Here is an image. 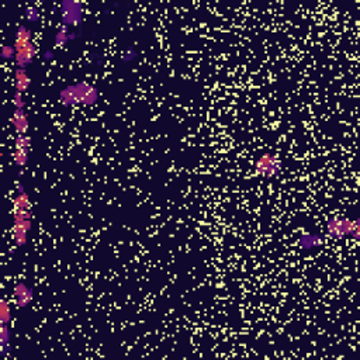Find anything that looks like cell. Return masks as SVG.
<instances>
[{
	"mask_svg": "<svg viewBox=\"0 0 360 360\" xmlns=\"http://www.w3.org/2000/svg\"><path fill=\"white\" fill-rule=\"evenodd\" d=\"M13 126L16 130L17 135L27 134L28 131V116L24 109H16L13 113Z\"/></svg>",
	"mask_w": 360,
	"mask_h": 360,
	"instance_id": "9c48e42d",
	"label": "cell"
},
{
	"mask_svg": "<svg viewBox=\"0 0 360 360\" xmlns=\"http://www.w3.org/2000/svg\"><path fill=\"white\" fill-rule=\"evenodd\" d=\"M1 58L4 61H11V59H16V48L14 45H3L1 47Z\"/></svg>",
	"mask_w": 360,
	"mask_h": 360,
	"instance_id": "d6986e66",
	"label": "cell"
},
{
	"mask_svg": "<svg viewBox=\"0 0 360 360\" xmlns=\"http://www.w3.org/2000/svg\"><path fill=\"white\" fill-rule=\"evenodd\" d=\"M35 55H37V48L34 45V42L30 44V45H27V47L16 49V59H14V62H16L17 68H20V69L28 68L32 63V61H34Z\"/></svg>",
	"mask_w": 360,
	"mask_h": 360,
	"instance_id": "ba28073f",
	"label": "cell"
},
{
	"mask_svg": "<svg viewBox=\"0 0 360 360\" xmlns=\"http://www.w3.org/2000/svg\"><path fill=\"white\" fill-rule=\"evenodd\" d=\"M283 171V162L280 158L274 154L266 152L259 158L255 164V172L263 178H276Z\"/></svg>",
	"mask_w": 360,
	"mask_h": 360,
	"instance_id": "5b68a950",
	"label": "cell"
},
{
	"mask_svg": "<svg viewBox=\"0 0 360 360\" xmlns=\"http://www.w3.org/2000/svg\"><path fill=\"white\" fill-rule=\"evenodd\" d=\"M16 191L17 193H24L25 191V187H24V184L21 181H17L16 183Z\"/></svg>",
	"mask_w": 360,
	"mask_h": 360,
	"instance_id": "603a6c76",
	"label": "cell"
},
{
	"mask_svg": "<svg viewBox=\"0 0 360 360\" xmlns=\"http://www.w3.org/2000/svg\"><path fill=\"white\" fill-rule=\"evenodd\" d=\"M325 236L332 241H342L346 238H352L355 241H359L360 221L342 217V215H331L327 219Z\"/></svg>",
	"mask_w": 360,
	"mask_h": 360,
	"instance_id": "7a4b0ae2",
	"label": "cell"
},
{
	"mask_svg": "<svg viewBox=\"0 0 360 360\" xmlns=\"http://www.w3.org/2000/svg\"><path fill=\"white\" fill-rule=\"evenodd\" d=\"M14 210H31L30 196L24 193H17L14 197Z\"/></svg>",
	"mask_w": 360,
	"mask_h": 360,
	"instance_id": "5bb4252c",
	"label": "cell"
},
{
	"mask_svg": "<svg viewBox=\"0 0 360 360\" xmlns=\"http://www.w3.org/2000/svg\"><path fill=\"white\" fill-rule=\"evenodd\" d=\"M11 103H13L14 109H24V107H25V102H24L23 93H20V92H14Z\"/></svg>",
	"mask_w": 360,
	"mask_h": 360,
	"instance_id": "44dd1931",
	"label": "cell"
},
{
	"mask_svg": "<svg viewBox=\"0 0 360 360\" xmlns=\"http://www.w3.org/2000/svg\"><path fill=\"white\" fill-rule=\"evenodd\" d=\"M61 23L65 27H80L85 18V7L78 0H63L59 6Z\"/></svg>",
	"mask_w": 360,
	"mask_h": 360,
	"instance_id": "277c9868",
	"label": "cell"
},
{
	"mask_svg": "<svg viewBox=\"0 0 360 360\" xmlns=\"http://www.w3.org/2000/svg\"><path fill=\"white\" fill-rule=\"evenodd\" d=\"M137 56H138V52L133 49V48H128L124 51V54L121 56V61L124 63H130V62H134L135 59H137Z\"/></svg>",
	"mask_w": 360,
	"mask_h": 360,
	"instance_id": "ffe728a7",
	"label": "cell"
},
{
	"mask_svg": "<svg viewBox=\"0 0 360 360\" xmlns=\"http://www.w3.org/2000/svg\"><path fill=\"white\" fill-rule=\"evenodd\" d=\"M11 349V331L8 325L0 327V353L3 356H7Z\"/></svg>",
	"mask_w": 360,
	"mask_h": 360,
	"instance_id": "7c38bea8",
	"label": "cell"
},
{
	"mask_svg": "<svg viewBox=\"0 0 360 360\" xmlns=\"http://www.w3.org/2000/svg\"><path fill=\"white\" fill-rule=\"evenodd\" d=\"M14 86H16V92H20V93H24L30 89L31 79H30V75L27 73L25 69H20V68L16 69V72H14Z\"/></svg>",
	"mask_w": 360,
	"mask_h": 360,
	"instance_id": "8fae6325",
	"label": "cell"
},
{
	"mask_svg": "<svg viewBox=\"0 0 360 360\" xmlns=\"http://www.w3.org/2000/svg\"><path fill=\"white\" fill-rule=\"evenodd\" d=\"M31 147V138L27 134L17 135L16 141H14V148H28Z\"/></svg>",
	"mask_w": 360,
	"mask_h": 360,
	"instance_id": "ac0fdd59",
	"label": "cell"
},
{
	"mask_svg": "<svg viewBox=\"0 0 360 360\" xmlns=\"http://www.w3.org/2000/svg\"><path fill=\"white\" fill-rule=\"evenodd\" d=\"M325 243V236L321 234H314V232H304L298 236L297 245L304 249V251H313L317 248H321Z\"/></svg>",
	"mask_w": 360,
	"mask_h": 360,
	"instance_id": "52a82bcc",
	"label": "cell"
},
{
	"mask_svg": "<svg viewBox=\"0 0 360 360\" xmlns=\"http://www.w3.org/2000/svg\"><path fill=\"white\" fill-rule=\"evenodd\" d=\"M32 44V32L30 28H27L25 25L20 24L17 27L16 31V38H14V48L16 49H20V48L27 47Z\"/></svg>",
	"mask_w": 360,
	"mask_h": 360,
	"instance_id": "30bf717a",
	"label": "cell"
},
{
	"mask_svg": "<svg viewBox=\"0 0 360 360\" xmlns=\"http://www.w3.org/2000/svg\"><path fill=\"white\" fill-rule=\"evenodd\" d=\"M100 97L99 89L87 82H78L68 85L59 92V102L66 107L75 106H93Z\"/></svg>",
	"mask_w": 360,
	"mask_h": 360,
	"instance_id": "6da1fadb",
	"label": "cell"
},
{
	"mask_svg": "<svg viewBox=\"0 0 360 360\" xmlns=\"http://www.w3.org/2000/svg\"><path fill=\"white\" fill-rule=\"evenodd\" d=\"M54 59H55L54 49H47V51L44 52V61H45V62H52Z\"/></svg>",
	"mask_w": 360,
	"mask_h": 360,
	"instance_id": "7402d4cb",
	"label": "cell"
},
{
	"mask_svg": "<svg viewBox=\"0 0 360 360\" xmlns=\"http://www.w3.org/2000/svg\"><path fill=\"white\" fill-rule=\"evenodd\" d=\"M24 16H25V20L30 21V23H38L39 18H41V13L35 6H28L24 11Z\"/></svg>",
	"mask_w": 360,
	"mask_h": 360,
	"instance_id": "e0dca14e",
	"label": "cell"
},
{
	"mask_svg": "<svg viewBox=\"0 0 360 360\" xmlns=\"http://www.w3.org/2000/svg\"><path fill=\"white\" fill-rule=\"evenodd\" d=\"M34 300V290L25 284V283L20 282L14 286V301L18 308H25L32 303Z\"/></svg>",
	"mask_w": 360,
	"mask_h": 360,
	"instance_id": "8992f818",
	"label": "cell"
},
{
	"mask_svg": "<svg viewBox=\"0 0 360 360\" xmlns=\"http://www.w3.org/2000/svg\"><path fill=\"white\" fill-rule=\"evenodd\" d=\"M32 215L30 210H14L13 214V241L17 246H25L28 241V232L32 228Z\"/></svg>",
	"mask_w": 360,
	"mask_h": 360,
	"instance_id": "3957f363",
	"label": "cell"
},
{
	"mask_svg": "<svg viewBox=\"0 0 360 360\" xmlns=\"http://www.w3.org/2000/svg\"><path fill=\"white\" fill-rule=\"evenodd\" d=\"M69 41H71V31H69V28L65 27V25H61V28L55 34V45L62 48L65 47Z\"/></svg>",
	"mask_w": 360,
	"mask_h": 360,
	"instance_id": "4fadbf2b",
	"label": "cell"
},
{
	"mask_svg": "<svg viewBox=\"0 0 360 360\" xmlns=\"http://www.w3.org/2000/svg\"><path fill=\"white\" fill-rule=\"evenodd\" d=\"M28 148H14V155H13V161L18 168H24L28 164Z\"/></svg>",
	"mask_w": 360,
	"mask_h": 360,
	"instance_id": "9a60e30c",
	"label": "cell"
},
{
	"mask_svg": "<svg viewBox=\"0 0 360 360\" xmlns=\"http://www.w3.org/2000/svg\"><path fill=\"white\" fill-rule=\"evenodd\" d=\"M11 321V308L6 300L0 301V325H8Z\"/></svg>",
	"mask_w": 360,
	"mask_h": 360,
	"instance_id": "2e32d148",
	"label": "cell"
}]
</instances>
